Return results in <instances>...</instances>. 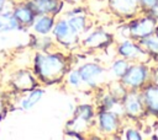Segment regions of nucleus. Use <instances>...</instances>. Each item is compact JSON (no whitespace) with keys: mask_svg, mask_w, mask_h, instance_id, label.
I'll return each mask as SVG.
<instances>
[{"mask_svg":"<svg viewBox=\"0 0 158 140\" xmlns=\"http://www.w3.org/2000/svg\"><path fill=\"white\" fill-rule=\"evenodd\" d=\"M149 76L151 69L146 65V63H131L120 81L127 90H141L149 81Z\"/></svg>","mask_w":158,"mask_h":140,"instance_id":"6e6552de","label":"nucleus"},{"mask_svg":"<svg viewBox=\"0 0 158 140\" xmlns=\"http://www.w3.org/2000/svg\"><path fill=\"white\" fill-rule=\"evenodd\" d=\"M130 61L121 58V56H116L110 64H109V68H107V71L110 74V76L114 79V80H121V77L126 74L128 66H130Z\"/></svg>","mask_w":158,"mask_h":140,"instance_id":"4be33fe9","label":"nucleus"},{"mask_svg":"<svg viewBox=\"0 0 158 140\" xmlns=\"http://www.w3.org/2000/svg\"><path fill=\"white\" fill-rule=\"evenodd\" d=\"M28 49L32 52H48L54 48H57L56 42L51 34H36L28 31V42H27Z\"/></svg>","mask_w":158,"mask_h":140,"instance_id":"dca6fc26","label":"nucleus"},{"mask_svg":"<svg viewBox=\"0 0 158 140\" xmlns=\"http://www.w3.org/2000/svg\"><path fill=\"white\" fill-rule=\"evenodd\" d=\"M30 66L42 87L62 86L70 68L74 66L72 54L59 48L48 52H32Z\"/></svg>","mask_w":158,"mask_h":140,"instance_id":"f257e3e1","label":"nucleus"},{"mask_svg":"<svg viewBox=\"0 0 158 140\" xmlns=\"http://www.w3.org/2000/svg\"><path fill=\"white\" fill-rule=\"evenodd\" d=\"M114 43V33L99 26H93L88 32H85L80 37V48L88 52L89 54L107 50L110 47H112Z\"/></svg>","mask_w":158,"mask_h":140,"instance_id":"7ed1b4c3","label":"nucleus"},{"mask_svg":"<svg viewBox=\"0 0 158 140\" xmlns=\"http://www.w3.org/2000/svg\"><path fill=\"white\" fill-rule=\"evenodd\" d=\"M11 12L14 18L19 22V25L22 27L23 32H28L31 25L33 23L36 18V12L32 10L30 4L27 1H20V2H12L11 6Z\"/></svg>","mask_w":158,"mask_h":140,"instance_id":"ddd939ff","label":"nucleus"},{"mask_svg":"<svg viewBox=\"0 0 158 140\" xmlns=\"http://www.w3.org/2000/svg\"><path fill=\"white\" fill-rule=\"evenodd\" d=\"M157 25H158V18L154 17L153 15L146 14L142 16L137 15L133 18L128 20L126 27L128 31V37L135 41H139L142 38L153 34Z\"/></svg>","mask_w":158,"mask_h":140,"instance_id":"0eeeda50","label":"nucleus"},{"mask_svg":"<svg viewBox=\"0 0 158 140\" xmlns=\"http://www.w3.org/2000/svg\"><path fill=\"white\" fill-rule=\"evenodd\" d=\"M51 36L53 37L57 48L67 53H73L80 48V36H78L70 28L68 20L64 15L56 18V23Z\"/></svg>","mask_w":158,"mask_h":140,"instance_id":"39448f33","label":"nucleus"},{"mask_svg":"<svg viewBox=\"0 0 158 140\" xmlns=\"http://www.w3.org/2000/svg\"><path fill=\"white\" fill-rule=\"evenodd\" d=\"M63 85L67 88L73 90V91H86V88H85V86L83 84V80L80 77V74H79V71H78V69L75 66L69 69V71L67 72V75L64 77Z\"/></svg>","mask_w":158,"mask_h":140,"instance_id":"412c9836","label":"nucleus"},{"mask_svg":"<svg viewBox=\"0 0 158 140\" xmlns=\"http://www.w3.org/2000/svg\"><path fill=\"white\" fill-rule=\"evenodd\" d=\"M149 81L158 85V69H152L151 70V76H149Z\"/></svg>","mask_w":158,"mask_h":140,"instance_id":"a878e982","label":"nucleus"},{"mask_svg":"<svg viewBox=\"0 0 158 140\" xmlns=\"http://www.w3.org/2000/svg\"><path fill=\"white\" fill-rule=\"evenodd\" d=\"M141 96L147 113L158 117V85L147 82L141 90Z\"/></svg>","mask_w":158,"mask_h":140,"instance_id":"2eb2a0df","label":"nucleus"},{"mask_svg":"<svg viewBox=\"0 0 158 140\" xmlns=\"http://www.w3.org/2000/svg\"><path fill=\"white\" fill-rule=\"evenodd\" d=\"M154 33L158 36V25H157V27H156V31H154Z\"/></svg>","mask_w":158,"mask_h":140,"instance_id":"c756f323","label":"nucleus"},{"mask_svg":"<svg viewBox=\"0 0 158 140\" xmlns=\"http://www.w3.org/2000/svg\"><path fill=\"white\" fill-rule=\"evenodd\" d=\"M7 86H9L10 93L19 96V95L26 93V92L41 86V85L38 82L36 75L33 74L31 66L20 65L14 71H11V74L9 76Z\"/></svg>","mask_w":158,"mask_h":140,"instance_id":"423d86ee","label":"nucleus"},{"mask_svg":"<svg viewBox=\"0 0 158 140\" xmlns=\"http://www.w3.org/2000/svg\"><path fill=\"white\" fill-rule=\"evenodd\" d=\"M56 18L52 15H37L33 23L30 27V32L36 33V34H51L56 23Z\"/></svg>","mask_w":158,"mask_h":140,"instance_id":"a211bd4d","label":"nucleus"},{"mask_svg":"<svg viewBox=\"0 0 158 140\" xmlns=\"http://www.w3.org/2000/svg\"><path fill=\"white\" fill-rule=\"evenodd\" d=\"M121 138L127 139V140H141L142 135H141L139 130H137L136 128H127L125 131H122Z\"/></svg>","mask_w":158,"mask_h":140,"instance_id":"393cba45","label":"nucleus"},{"mask_svg":"<svg viewBox=\"0 0 158 140\" xmlns=\"http://www.w3.org/2000/svg\"><path fill=\"white\" fill-rule=\"evenodd\" d=\"M10 6L6 7L2 12H0V34L12 33V32H19V31L20 32H23L22 27L14 18Z\"/></svg>","mask_w":158,"mask_h":140,"instance_id":"6ab92c4d","label":"nucleus"},{"mask_svg":"<svg viewBox=\"0 0 158 140\" xmlns=\"http://www.w3.org/2000/svg\"><path fill=\"white\" fill-rule=\"evenodd\" d=\"M121 107L122 115L131 120H137L147 113L139 90H128L121 99Z\"/></svg>","mask_w":158,"mask_h":140,"instance_id":"9d476101","label":"nucleus"},{"mask_svg":"<svg viewBox=\"0 0 158 140\" xmlns=\"http://www.w3.org/2000/svg\"><path fill=\"white\" fill-rule=\"evenodd\" d=\"M11 1V4L12 2H20V1H28V0H10Z\"/></svg>","mask_w":158,"mask_h":140,"instance_id":"c85d7f7f","label":"nucleus"},{"mask_svg":"<svg viewBox=\"0 0 158 140\" xmlns=\"http://www.w3.org/2000/svg\"><path fill=\"white\" fill-rule=\"evenodd\" d=\"M137 42L144 49V52L149 55V58H157L158 56V36L156 33H153L146 38H142Z\"/></svg>","mask_w":158,"mask_h":140,"instance_id":"5701e85b","label":"nucleus"},{"mask_svg":"<svg viewBox=\"0 0 158 140\" xmlns=\"http://www.w3.org/2000/svg\"><path fill=\"white\" fill-rule=\"evenodd\" d=\"M10 5H11V1L10 0H0V12H2Z\"/></svg>","mask_w":158,"mask_h":140,"instance_id":"bb28decb","label":"nucleus"},{"mask_svg":"<svg viewBox=\"0 0 158 140\" xmlns=\"http://www.w3.org/2000/svg\"><path fill=\"white\" fill-rule=\"evenodd\" d=\"M115 50L117 56H121L130 63H146L149 58L138 42L132 38L120 39L115 45Z\"/></svg>","mask_w":158,"mask_h":140,"instance_id":"1a4fd4ad","label":"nucleus"},{"mask_svg":"<svg viewBox=\"0 0 158 140\" xmlns=\"http://www.w3.org/2000/svg\"><path fill=\"white\" fill-rule=\"evenodd\" d=\"M105 87H106L117 99H120V101L123 98V96H125L126 92L128 91V90L126 88V86H125L120 80H112V81L107 82V84L105 85Z\"/></svg>","mask_w":158,"mask_h":140,"instance_id":"b1692460","label":"nucleus"},{"mask_svg":"<svg viewBox=\"0 0 158 140\" xmlns=\"http://www.w3.org/2000/svg\"><path fill=\"white\" fill-rule=\"evenodd\" d=\"M68 20V23L70 28L78 34L83 36L85 32H88L94 25V20L90 16V14H83V15H72V16H65Z\"/></svg>","mask_w":158,"mask_h":140,"instance_id":"f3484780","label":"nucleus"},{"mask_svg":"<svg viewBox=\"0 0 158 140\" xmlns=\"http://www.w3.org/2000/svg\"><path fill=\"white\" fill-rule=\"evenodd\" d=\"M107 11L116 18L128 21L141 11L138 0H106Z\"/></svg>","mask_w":158,"mask_h":140,"instance_id":"9b49d317","label":"nucleus"},{"mask_svg":"<svg viewBox=\"0 0 158 140\" xmlns=\"http://www.w3.org/2000/svg\"><path fill=\"white\" fill-rule=\"evenodd\" d=\"M80 74V77L83 80V84L89 92H94L101 87H104L107 84V77H109V71L107 68L98 61V60H91L86 59L81 63H79L75 66Z\"/></svg>","mask_w":158,"mask_h":140,"instance_id":"f03ea898","label":"nucleus"},{"mask_svg":"<svg viewBox=\"0 0 158 140\" xmlns=\"http://www.w3.org/2000/svg\"><path fill=\"white\" fill-rule=\"evenodd\" d=\"M96 112H98V107L95 102H79L78 104L74 106L72 114L89 122L94 126V119H95Z\"/></svg>","mask_w":158,"mask_h":140,"instance_id":"aec40b11","label":"nucleus"},{"mask_svg":"<svg viewBox=\"0 0 158 140\" xmlns=\"http://www.w3.org/2000/svg\"><path fill=\"white\" fill-rule=\"evenodd\" d=\"M44 87L42 86H38L26 93H22V95H19L16 96V101L14 103H10L12 106H16L17 109L20 111H23V112H28L31 109H33L44 97Z\"/></svg>","mask_w":158,"mask_h":140,"instance_id":"4468645a","label":"nucleus"},{"mask_svg":"<svg viewBox=\"0 0 158 140\" xmlns=\"http://www.w3.org/2000/svg\"><path fill=\"white\" fill-rule=\"evenodd\" d=\"M27 2L36 15H52L54 17L62 16L68 6L64 0H28Z\"/></svg>","mask_w":158,"mask_h":140,"instance_id":"f8f14e48","label":"nucleus"},{"mask_svg":"<svg viewBox=\"0 0 158 140\" xmlns=\"http://www.w3.org/2000/svg\"><path fill=\"white\" fill-rule=\"evenodd\" d=\"M122 129V115L111 109H98L93 131L99 138H117Z\"/></svg>","mask_w":158,"mask_h":140,"instance_id":"20e7f679","label":"nucleus"},{"mask_svg":"<svg viewBox=\"0 0 158 140\" xmlns=\"http://www.w3.org/2000/svg\"><path fill=\"white\" fill-rule=\"evenodd\" d=\"M67 5H79V4H86L88 0H64Z\"/></svg>","mask_w":158,"mask_h":140,"instance_id":"cd10ccee","label":"nucleus"}]
</instances>
